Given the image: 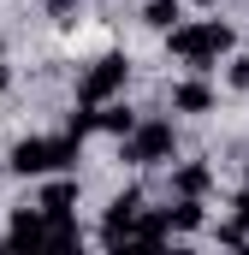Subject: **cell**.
Returning <instances> with one entry per match:
<instances>
[{"mask_svg":"<svg viewBox=\"0 0 249 255\" xmlns=\"http://www.w3.org/2000/svg\"><path fill=\"white\" fill-rule=\"evenodd\" d=\"M226 54H238V30L226 18H178L166 30V60L190 65V71H214Z\"/></svg>","mask_w":249,"mask_h":255,"instance_id":"obj_1","label":"cell"},{"mask_svg":"<svg viewBox=\"0 0 249 255\" xmlns=\"http://www.w3.org/2000/svg\"><path fill=\"white\" fill-rule=\"evenodd\" d=\"M77 160H83V136H71V130H54V136H18L12 154H6V166H12L18 178H54V172L77 166Z\"/></svg>","mask_w":249,"mask_h":255,"instance_id":"obj_2","label":"cell"},{"mask_svg":"<svg viewBox=\"0 0 249 255\" xmlns=\"http://www.w3.org/2000/svg\"><path fill=\"white\" fill-rule=\"evenodd\" d=\"M178 160V125L142 113L130 136H119V166H172Z\"/></svg>","mask_w":249,"mask_h":255,"instance_id":"obj_3","label":"cell"},{"mask_svg":"<svg viewBox=\"0 0 249 255\" xmlns=\"http://www.w3.org/2000/svg\"><path fill=\"white\" fill-rule=\"evenodd\" d=\"M124 83H130V54H101V60L83 65V77H77V101L101 107V101L124 95Z\"/></svg>","mask_w":249,"mask_h":255,"instance_id":"obj_4","label":"cell"},{"mask_svg":"<svg viewBox=\"0 0 249 255\" xmlns=\"http://www.w3.org/2000/svg\"><path fill=\"white\" fill-rule=\"evenodd\" d=\"M142 208H148V196H142V184H124L113 202H107V220H101V244L107 250H130V238H136V220H142Z\"/></svg>","mask_w":249,"mask_h":255,"instance_id":"obj_5","label":"cell"},{"mask_svg":"<svg viewBox=\"0 0 249 255\" xmlns=\"http://www.w3.org/2000/svg\"><path fill=\"white\" fill-rule=\"evenodd\" d=\"M166 101H172V113L202 119V113H214V107H220V89L208 83V71H190V77H178V83L166 89Z\"/></svg>","mask_w":249,"mask_h":255,"instance_id":"obj_6","label":"cell"},{"mask_svg":"<svg viewBox=\"0 0 249 255\" xmlns=\"http://www.w3.org/2000/svg\"><path fill=\"white\" fill-rule=\"evenodd\" d=\"M6 244H18V250H48V214H42V202L12 214V226H6Z\"/></svg>","mask_w":249,"mask_h":255,"instance_id":"obj_7","label":"cell"},{"mask_svg":"<svg viewBox=\"0 0 249 255\" xmlns=\"http://www.w3.org/2000/svg\"><path fill=\"white\" fill-rule=\"evenodd\" d=\"M172 196H214V166L208 160H172Z\"/></svg>","mask_w":249,"mask_h":255,"instance_id":"obj_8","label":"cell"},{"mask_svg":"<svg viewBox=\"0 0 249 255\" xmlns=\"http://www.w3.org/2000/svg\"><path fill=\"white\" fill-rule=\"evenodd\" d=\"M136 119H142V113H136L124 95H113V101H101V107H95V130H107V136H130Z\"/></svg>","mask_w":249,"mask_h":255,"instance_id":"obj_9","label":"cell"},{"mask_svg":"<svg viewBox=\"0 0 249 255\" xmlns=\"http://www.w3.org/2000/svg\"><path fill=\"white\" fill-rule=\"evenodd\" d=\"M202 208H208L202 196H172V208H166V220H172V238H190V232H202V220H208Z\"/></svg>","mask_w":249,"mask_h":255,"instance_id":"obj_10","label":"cell"},{"mask_svg":"<svg viewBox=\"0 0 249 255\" xmlns=\"http://www.w3.org/2000/svg\"><path fill=\"white\" fill-rule=\"evenodd\" d=\"M36 202H42V214H77V178H60V172H54Z\"/></svg>","mask_w":249,"mask_h":255,"instance_id":"obj_11","label":"cell"},{"mask_svg":"<svg viewBox=\"0 0 249 255\" xmlns=\"http://www.w3.org/2000/svg\"><path fill=\"white\" fill-rule=\"evenodd\" d=\"M136 18H142L148 30H160V36H166V30L184 18V0H142V12H136Z\"/></svg>","mask_w":249,"mask_h":255,"instance_id":"obj_12","label":"cell"},{"mask_svg":"<svg viewBox=\"0 0 249 255\" xmlns=\"http://www.w3.org/2000/svg\"><path fill=\"white\" fill-rule=\"evenodd\" d=\"M226 83L238 95H249V54H226Z\"/></svg>","mask_w":249,"mask_h":255,"instance_id":"obj_13","label":"cell"},{"mask_svg":"<svg viewBox=\"0 0 249 255\" xmlns=\"http://www.w3.org/2000/svg\"><path fill=\"white\" fill-rule=\"evenodd\" d=\"M232 220H238V226H244V232H249V184H244V190H238V196H232Z\"/></svg>","mask_w":249,"mask_h":255,"instance_id":"obj_14","label":"cell"},{"mask_svg":"<svg viewBox=\"0 0 249 255\" xmlns=\"http://www.w3.org/2000/svg\"><path fill=\"white\" fill-rule=\"evenodd\" d=\"M12 89V65H6V54H0V95Z\"/></svg>","mask_w":249,"mask_h":255,"instance_id":"obj_15","label":"cell"},{"mask_svg":"<svg viewBox=\"0 0 249 255\" xmlns=\"http://www.w3.org/2000/svg\"><path fill=\"white\" fill-rule=\"evenodd\" d=\"M190 6H202V12H214V6H220V0H190Z\"/></svg>","mask_w":249,"mask_h":255,"instance_id":"obj_16","label":"cell"},{"mask_svg":"<svg viewBox=\"0 0 249 255\" xmlns=\"http://www.w3.org/2000/svg\"><path fill=\"white\" fill-rule=\"evenodd\" d=\"M0 54H6V36H0Z\"/></svg>","mask_w":249,"mask_h":255,"instance_id":"obj_17","label":"cell"},{"mask_svg":"<svg viewBox=\"0 0 249 255\" xmlns=\"http://www.w3.org/2000/svg\"><path fill=\"white\" fill-rule=\"evenodd\" d=\"M0 178H6V160H0Z\"/></svg>","mask_w":249,"mask_h":255,"instance_id":"obj_18","label":"cell"},{"mask_svg":"<svg viewBox=\"0 0 249 255\" xmlns=\"http://www.w3.org/2000/svg\"><path fill=\"white\" fill-rule=\"evenodd\" d=\"M42 6H48V0H42Z\"/></svg>","mask_w":249,"mask_h":255,"instance_id":"obj_19","label":"cell"}]
</instances>
